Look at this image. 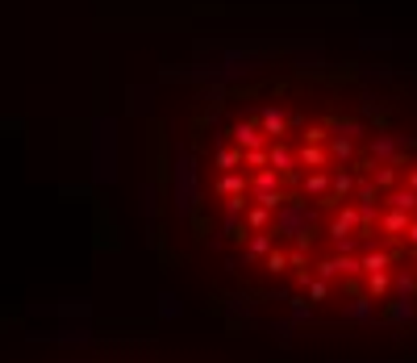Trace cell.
I'll list each match as a JSON object with an SVG mask.
<instances>
[{
	"instance_id": "cell-1",
	"label": "cell",
	"mask_w": 417,
	"mask_h": 363,
	"mask_svg": "<svg viewBox=\"0 0 417 363\" xmlns=\"http://www.w3.org/2000/svg\"><path fill=\"white\" fill-rule=\"evenodd\" d=\"M196 226L267 297L313 314L417 305V96L292 63L226 84L192 121Z\"/></svg>"
}]
</instances>
